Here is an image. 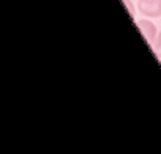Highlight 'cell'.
Returning a JSON list of instances; mask_svg holds the SVG:
<instances>
[{
	"instance_id": "3",
	"label": "cell",
	"mask_w": 161,
	"mask_h": 154,
	"mask_svg": "<svg viewBox=\"0 0 161 154\" xmlns=\"http://www.w3.org/2000/svg\"><path fill=\"white\" fill-rule=\"evenodd\" d=\"M153 47H155V52H156V55L161 58V32L158 33V36H156V41H155Z\"/></svg>"
},
{
	"instance_id": "2",
	"label": "cell",
	"mask_w": 161,
	"mask_h": 154,
	"mask_svg": "<svg viewBox=\"0 0 161 154\" xmlns=\"http://www.w3.org/2000/svg\"><path fill=\"white\" fill-rule=\"evenodd\" d=\"M137 8L142 14L145 16H152V18H158L161 16V2H148V0H139L137 2Z\"/></svg>"
},
{
	"instance_id": "5",
	"label": "cell",
	"mask_w": 161,
	"mask_h": 154,
	"mask_svg": "<svg viewBox=\"0 0 161 154\" xmlns=\"http://www.w3.org/2000/svg\"><path fill=\"white\" fill-rule=\"evenodd\" d=\"M148 2H161V0H148Z\"/></svg>"
},
{
	"instance_id": "4",
	"label": "cell",
	"mask_w": 161,
	"mask_h": 154,
	"mask_svg": "<svg viewBox=\"0 0 161 154\" xmlns=\"http://www.w3.org/2000/svg\"><path fill=\"white\" fill-rule=\"evenodd\" d=\"M125 2V5L128 7V10H130V14H131V18H134V10H133V5H131V2L130 0H123Z\"/></svg>"
},
{
	"instance_id": "1",
	"label": "cell",
	"mask_w": 161,
	"mask_h": 154,
	"mask_svg": "<svg viewBox=\"0 0 161 154\" xmlns=\"http://www.w3.org/2000/svg\"><path fill=\"white\" fill-rule=\"evenodd\" d=\"M137 27H139L141 33L144 35L145 41H147L150 46H153V44H155V41H156V36H158L156 25H155L153 22H150V21L141 19V21H137Z\"/></svg>"
}]
</instances>
